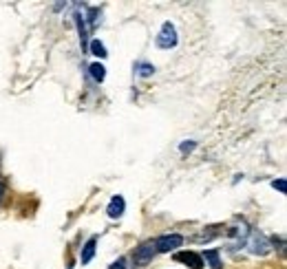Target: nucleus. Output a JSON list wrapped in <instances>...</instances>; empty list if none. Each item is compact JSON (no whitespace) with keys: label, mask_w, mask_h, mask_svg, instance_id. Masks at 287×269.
I'll list each match as a JSON object with an SVG mask.
<instances>
[{"label":"nucleus","mask_w":287,"mask_h":269,"mask_svg":"<svg viewBox=\"0 0 287 269\" xmlns=\"http://www.w3.org/2000/svg\"><path fill=\"white\" fill-rule=\"evenodd\" d=\"M184 245V236L181 234H164V236H157L153 240L155 254H168V251H175Z\"/></svg>","instance_id":"1"},{"label":"nucleus","mask_w":287,"mask_h":269,"mask_svg":"<svg viewBox=\"0 0 287 269\" xmlns=\"http://www.w3.org/2000/svg\"><path fill=\"white\" fill-rule=\"evenodd\" d=\"M175 260L184 262V265H188L190 269H203V258H201V254H197V251H184V254H177Z\"/></svg>","instance_id":"5"},{"label":"nucleus","mask_w":287,"mask_h":269,"mask_svg":"<svg viewBox=\"0 0 287 269\" xmlns=\"http://www.w3.org/2000/svg\"><path fill=\"white\" fill-rule=\"evenodd\" d=\"M177 42H179V36H177V29L173 22H164L162 31L157 36V47L159 49H175Z\"/></svg>","instance_id":"3"},{"label":"nucleus","mask_w":287,"mask_h":269,"mask_svg":"<svg viewBox=\"0 0 287 269\" xmlns=\"http://www.w3.org/2000/svg\"><path fill=\"white\" fill-rule=\"evenodd\" d=\"M91 53L95 55V58H106L108 51H106V47L102 44V40H91Z\"/></svg>","instance_id":"10"},{"label":"nucleus","mask_w":287,"mask_h":269,"mask_svg":"<svg viewBox=\"0 0 287 269\" xmlns=\"http://www.w3.org/2000/svg\"><path fill=\"white\" fill-rule=\"evenodd\" d=\"M155 256H157V254H155L153 240H146V243L137 245L135 251H132V260H135V265H148Z\"/></svg>","instance_id":"4"},{"label":"nucleus","mask_w":287,"mask_h":269,"mask_svg":"<svg viewBox=\"0 0 287 269\" xmlns=\"http://www.w3.org/2000/svg\"><path fill=\"white\" fill-rule=\"evenodd\" d=\"M108 269H126V258H117Z\"/></svg>","instance_id":"14"},{"label":"nucleus","mask_w":287,"mask_h":269,"mask_svg":"<svg viewBox=\"0 0 287 269\" xmlns=\"http://www.w3.org/2000/svg\"><path fill=\"white\" fill-rule=\"evenodd\" d=\"M272 186L276 188V190H280V192H287V188H285V179H276V181H272Z\"/></svg>","instance_id":"13"},{"label":"nucleus","mask_w":287,"mask_h":269,"mask_svg":"<svg viewBox=\"0 0 287 269\" xmlns=\"http://www.w3.org/2000/svg\"><path fill=\"white\" fill-rule=\"evenodd\" d=\"M124 210H126V201H124V197L117 194V197L110 199V203L106 207V214H108V218H119L124 214Z\"/></svg>","instance_id":"6"},{"label":"nucleus","mask_w":287,"mask_h":269,"mask_svg":"<svg viewBox=\"0 0 287 269\" xmlns=\"http://www.w3.org/2000/svg\"><path fill=\"white\" fill-rule=\"evenodd\" d=\"M195 146H197L195 142H184V144L179 146V150H181V153L186 155V153H192V150H195Z\"/></svg>","instance_id":"12"},{"label":"nucleus","mask_w":287,"mask_h":269,"mask_svg":"<svg viewBox=\"0 0 287 269\" xmlns=\"http://www.w3.org/2000/svg\"><path fill=\"white\" fill-rule=\"evenodd\" d=\"M245 247L256 256H267L269 249H272V245H269V240L265 238L261 232H250L247 234V240H245Z\"/></svg>","instance_id":"2"},{"label":"nucleus","mask_w":287,"mask_h":269,"mask_svg":"<svg viewBox=\"0 0 287 269\" xmlns=\"http://www.w3.org/2000/svg\"><path fill=\"white\" fill-rule=\"evenodd\" d=\"M95 249H97V236H91L84 243V247H82V254H80V260L82 265H88V262L93 260V256H95Z\"/></svg>","instance_id":"7"},{"label":"nucleus","mask_w":287,"mask_h":269,"mask_svg":"<svg viewBox=\"0 0 287 269\" xmlns=\"http://www.w3.org/2000/svg\"><path fill=\"white\" fill-rule=\"evenodd\" d=\"M201 258H203V260H208V262H210V267H212V269H223V262H221L219 251H217V249H206V251L201 254Z\"/></svg>","instance_id":"8"},{"label":"nucleus","mask_w":287,"mask_h":269,"mask_svg":"<svg viewBox=\"0 0 287 269\" xmlns=\"http://www.w3.org/2000/svg\"><path fill=\"white\" fill-rule=\"evenodd\" d=\"M135 71L139 73V77H148V75H153V73H155V66L148 64V62H137Z\"/></svg>","instance_id":"11"},{"label":"nucleus","mask_w":287,"mask_h":269,"mask_svg":"<svg viewBox=\"0 0 287 269\" xmlns=\"http://www.w3.org/2000/svg\"><path fill=\"white\" fill-rule=\"evenodd\" d=\"M3 197H5V181L0 179V201H3Z\"/></svg>","instance_id":"15"},{"label":"nucleus","mask_w":287,"mask_h":269,"mask_svg":"<svg viewBox=\"0 0 287 269\" xmlns=\"http://www.w3.org/2000/svg\"><path fill=\"white\" fill-rule=\"evenodd\" d=\"M88 73H91V77L99 84H102L104 77H106V69H104V64H99V62H93L91 66H88Z\"/></svg>","instance_id":"9"}]
</instances>
